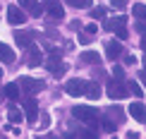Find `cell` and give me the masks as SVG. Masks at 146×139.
<instances>
[{"label": "cell", "mask_w": 146, "mask_h": 139, "mask_svg": "<svg viewBox=\"0 0 146 139\" xmlns=\"http://www.w3.org/2000/svg\"><path fill=\"white\" fill-rule=\"evenodd\" d=\"M108 96L110 98H122V96H127V84L125 82H108Z\"/></svg>", "instance_id": "3957f363"}, {"label": "cell", "mask_w": 146, "mask_h": 139, "mask_svg": "<svg viewBox=\"0 0 146 139\" xmlns=\"http://www.w3.org/2000/svg\"><path fill=\"white\" fill-rule=\"evenodd\" d=\"M110 5H113V7H125V5H127V0H110Z\"/></svg>", "instance_id": "83f0119b"}, {"label": "cell", "mask_w": 146, "mask_h": 139, "mask_svg": "<svg viewBox=\"0 0 146 139\" xmlns=\"http://www.w3.org/2000/svg\"><path fill=\"white\" fill-rule=\"evenodd\" d=\"M110 113H113V118H115V120H120V118H122V110H120V108H113Z\"/></svg>", "instance_id": "f546056e"}, {"label": "cell", "mask_w": 146, "mask_h": 139, "mask_svg": "<svg viewBox=\"0 0 146 139\" xmlns=\"http://www.w3.org/2000/svg\"><path fill=\"white\" fill-rule=\"evenodd\" d=\"M89 15H91V17H94V19H101V17H103V15H106V7H94V10H91V12H89Z\"/></svg>", "instance_id": "603a6c76"}, {"label": "cell", "mask_w": 146, "mask_h": 139, "mask_svg": "<svg viewBox=\"0 0 146 139\" xmlns=\"http://www.w3.org/2000/svg\"><path fill=\"white\" fill-rule=\"evenodd\" d=\"M115 36H117V41H127V29H125V27L117 29V31H115Z\"/></svg>", "instance_id": "d4e9b609"}, {"label": "cell", "mask_w": 146, "mask_h": 139, "mask_svg": "<svg viewBox=\"0 0 146 139\" xmlns=\"http://www.w3.org/2000/svg\"><path fill=\"white\" fill-rule=\"evenodd\" d=\"M7 22L12 24V27H22V24L27 22V12H24L22 7H17V5H10L7 7Z\"/></svg>", "instance_id": "7a4b0ae2"}, {"label": "cell", "mask_w": 146, "mask_h": 139, "mask_svg": "<svg viewBox=\"0 0 146 139\" xmlns=\"http://www.w3.org/2000/svg\"><path fill=\"white\" fill-rule=\"evenodd\" d=\"M106 53H108L110 60L120 58V55H122V43H120V41H108V43H106Z\"/></svg>", "instance_id": "9c48e42d"}, {"label": "cell", "mask_w": 146, "mask_h": 139, "mask_svg": "<svg viewBox=\"0 0 146 139\" xmlns=\"http://www.w3.org/2000/svg\"><path fill=\"white\" fill-rule=\"evenodd\" d=\"M127 24V17H113V19H106V29L108 31H117Z\"/></svg>", "instance_id": "2e32d148"}, {"label": "cell", "mask_w": 146, "mask_h": 139, "mask_svg": "<svg viewBox=\"0 0 146 139\" xmlns=\"http://www.w3.org/2000/svg\"><path fill=\"white\" fill-rule=\"evenodd\" d=\"M67 5H72V7H79V10H84V7H91V0H67Z\"/></svg>", "instance_id": "44dd1931"}, {"label": "cell", "mask_w": 146, "mask_h": 139, "mask_svg": "<svg viewBox=\"0 0 146 139\" xmlns=\"http://www.w3.org/2000/svg\"><path fill=\"white\" fill-rule=\"evenodd\" d=\"M137 31H139V34H144V22H141V19L137 22Z\"/></svg>", "instance_id": "4dcf8cb0"}, {"label": "cell", "mask_w": 146, "mask_h": 139, "mask_svg": "<svg viewBox=\"0 0 146 139\" xmlns=\"http://www.w3.org/2000/svg\"><path fill=\"white\" fill-rule=\"evenodd\" d=\"M7 120H10L12 125H17V122H22V120H24V115H22V110H19V108L10 106V110H7Z\"/></svg>", "instance_id": "ac0fdd59"}, {"label": "cell", "mask_w": 146, "mask_h": 139, "mask_svg": "<svg viewBox=\"0 0 146 139\" xmlns=\"http://www.w3.org/2000/svg\"><path fill=\"white\" fill-rule=\"evenodd\" d=\"M129 115L137 120V122H144L146 120V108L141 101H134V103H129Z\"/></svg>", "instance_id": "ba28073f"}, {"label": "cell", "mask_w": 146, "mask_h": 139, "mask_svg": "<svg viewBox=\"0 0 146 139\" xmlns=\"http://www.w3.org/2000/svg\"><path fill=\"white\" fill-rule=\"evenodd\" d=\"M144 12H146L144 3H134V5H132V15H134V17H139V19H141V17H144Z\"/></svg>", "instance_id": "ffe728a7"}, {"label": "cell", "mask_w": 146, "mask_h": 139, "mask_svg": "<svg viewBox=\"0 0 146 139\" xmlns=\"http://www.w3.org/2000/svg\"><path fill=\"white\" fill-rule=\"evenodd\" d=\"M125 65H137V58L134 55H125Z\"/></svg>", "instance_id": "f1b7e54d"}, {"label": "cell", "mask_w": 146, "mask_h": 139, "mask_svg": "<svg viewBox=\"0 0 146 139\" xmlns=\"http://www.w3.org/2000/svg\"><path fill=\"white\" fill-rule=\"evenodd\" d=\"M0 60H3L5 65H12L17 60V55H15V51H12L10 46H5V43H0Z\"/></svg>", "instance_id": "4fadbf2b"}, {"label": "cell", "mask_w": 146, "mask_h": 139, "mask_svg": "<svg viewBox=\"0 0 146 139\" xmlns=\"http://www.w3.org/2000/svg\"><path fill=\"white\" fill-rule=\"evenodd\" d=\"M91 41H94V36H91V34H86V31H84V34H79V43H82V46L91 43Z\"/></svg>", "instance_id": "cb8c5ba5"}, {"label": "cell", "mask_w": 146, "mask_h": 139, "mask_svg": "<svg viewBox=\"0 0 146 139\" xmlns=\"http://www.w3.org/2000/svg\"><path fill=\"white\" fill-rule=\"evenodd\" d=\"M24 118L29 120V122H36V118H38V103H36L34 98H27L24 101Z\"/></svg>", "instance_id": "277c9868"}, {"label": "cell", "mask_w": 146, "mask_h": 139, "mask_svg": "<svg viewBox=\"0 0 146 139\" xmlns=\"http://www.w3.org/2000/svg\"><path fill=\"white\" fill-rule=\"evenodd\" d=\"M113 77H115L117 82H125V70L120 67V65H117V67H113Z\"/></svg>", "instance_id": "7402d4cb"}, {"label": "cell", "mask_w": 146, "mask_h": 139, "mask_svg": "<svg viewBox=\"0 0 146 139\" xmlns=\"http://www.w3.org/2000/svg\"><path fill=\"white\" fill-rule=\"evenodd\" d=\"M103 130H106V132H108V134H110V132L115 130V125L110 122V120H103Z\"/></svg>", "instance_id": "484cf974"}, {"label": "cell", "mask_w": 146, "mask_h": 139, "mask_svg": "<svg viewBox=\"0 0 146 139\" xmlns=\"http://www.w3.org/2000/svg\"><path fill=\"white\" fill-rule=\"evenodd\" d=\"M19 3H22L29 12H31L34 17H41V15H43V5H41L38 0H19Z\"/></svg>", "instance_id": "8fae6325"}, {"label": "cell", "mask_w": 146, "mask_h": 139, "mask_svg": "<svg viewBox=\"0 0 146 139\" xmlns=\"http://www.w3.org/2000/svg\"><path fill=\"white\" fill-rule=\"evenodd\" d=\"M27 51H29L27 65H29V67H38V65L43 63V55H41V51H38V48H36L34 43H29V46H27Z\"/></svg>", "instance_id": "5b68a950"}, {"label": "cell", "mask_w": 146, "mask_h": 139, "mask_svg": "<svg viewBox=\"0 0 146 139\" xmlns=\"http://www.w3.org/2000/svg\"><path fill=\"white\" fill-rule=\"evenodd\" d=\"M84 86H86L84 79H70L67 84H65V91H67L70 96H82L84 94Z\"/></svg>", "instance_id": "8992f818"}, {"label": "cell", "mask_w": 146, "mask_h": 139, "mask_svg": "<svg viewBox=\"0 0 146 139\" xmlns=\"http://www.w3.org/2000/svg\"><path fill=\"white\" fill-rule=\"evenodd\" d=\"M127 89H129V91L134 94L137 98H141V96H144V91H141V86H139V82H127Z\"/></svg>", "instance_id": "d6986e66"}, {"label": "cell", "mask_w": 146, "mask_h": 139, "mask_svg": "<svg viewBox=\"0 0 146 139\" xmlns=\"http://www.w3.org/2000/svg\"><path fill=\"white\" fill-rule=\"evenodd\" d=\"M34 36H36V34H31V31H17V34H15V41H17L22 48H27L29 43H34Z\"/></svg>", "instance_id": "5bb4252c"}, {"label": "cell", "mask_w": 146, "mask_h": 139, "mask_svg": "<svg viewBox=\"0 0 146 139\" xmlns=\"http://www.w3.org/2000/svg\"><path fill=\"white\" fill-rule=\"evenodd\" d=\"M0 77H3V70H0Z\"/></svg>", "instance_id": "1f68e13d"}, {"label": "cell", "mask_w": 146, "mask_h": 139, "mask_svg": "<svg viewBox=\"0 0 146 139\" xmlns=\"http://www.w3.org/2000/svg\"><path fill=\"white\" fill-rule=\"evenodd\" d=\"M82 96H86V98H91V101H98V98H101V86H98V84H94V82H91V84L86 82Z\"/></svg>", "instance_id": "7c38bea8"}, {"label": "cell", "mask_w": 146, "mask_h": 139, "mask_svg": "<svg viewBox=\"0 0 146 139\" xmlns=\"http://www.w3.org/2000/svg\"><path fill=\"white\" fill-rule=\"evenodd\" d=\"M84 31H86V34H91V36H94L96 31H98V27H96V24H86V29H84Z\"/></svg>", "instance_id": "4316f807"}, {"label": "cell", "mask_w": 146, "mask_h": 139, "mask_svg": "<svg viewBox=\"0 0 146 139\" xmlns=\"http://www.w3.org/2000/svg\"><path fill=\"white\" fill-rule=\"evenodd\" d=\"M46 10H48V15H50L53 19H62V17H65L60 0H46Z\"/></svg>", "instance_id": "52a82bcc"}, {"label": "cell", "mask_w": 146, "mask_h": 139, "mask_svg": "<svg viewBox=\"0 0 146 139\" xmlns=\"http://www.w3.org/2000/svg\"><path fill=\"white\" fill-rule=\"evenodd\" d=\"M19 86L27 89V91H41V89H43V82H38V79H29V77H22V79H19Z\"/></svg>", "instance_id": "30bf717a"}, {"label": "cell", "mask_w": 146, "mask_h": 139, "mask_svg": "<svg viewBox=\"0 0 146 139\" xmlns=\"http://www.w3.org/2000/svg\"><path fill=\"white\" fill-rule=\"evenodd\" d=\"M72 115L77 120H82V122H89V125H96L98 122V110L96 108H89V106H74V110H72Z\"/></svg>", "instance_id": "6da1fadb"}, {"label": "cell", "mask_w": 146, "mask_h": 139, "mask_svg": "<svg viewBox=\"0 0 146 139\" xmlns=\"http://www.w3.org/2000/svg\"><path fill=\"white\" fill-rule=\"evenodd\" d=\"M3 96L10 101H17L19 98V84H7V86L3 89Z\"/></svg>", "instance_id": "e0dca14e"}, {"label": "cell", "mask_w": 146, "mask_h": 139, "mask_svg": "<svg viewBox=\"0 0 146 139\" xmlns=\"http://www.w3.org/2000/svg\"><path fill=\"white\" fill-rule=\"evenodd\" d=\"M101 53H96V51H84L82 53V63H86V65H101Z\"/></svg>", "instance_id": "9a60e30c"}]
</instances>
